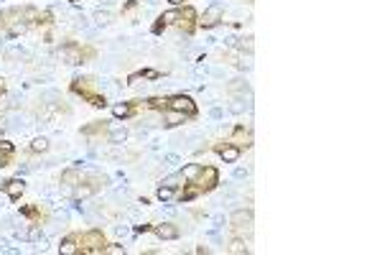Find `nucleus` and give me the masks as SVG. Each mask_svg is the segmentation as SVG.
Listing matches in <instances>:
<instances>
[{
  "label": "nucleus",
  "mask_w": 382,
  "mask_h": 255,
  "mask_svg": "<svg viewBox=\"0 0 382 255\" xmlns=\"http://www.w3.org/2000/svg\"><path fill=\"white\" fill-rule=\"evenodd\" d=\"M77 245H79V253L84 255H100L105 253V235H102V230H87L82 232V235H77Z\"/></svg>",
  "instance_id": "nucleus-1"
},
{
  "label": "nucleus",
  "mask_w": 382,
  "mask_h": 255,
  "mask_svg": "<svg viewBox=\"0 0 382 255\" xmlns=\"http://www.w3.org/2000/svg\"><path fill=\"white\" fill-rule=\"evenodd\" d=\"M168 110L184 113L186 118H196V113H199L196 102H194L189 95H173V97H168Z\"/></svg>",
  "instance_id": "nucleus-2"
},
{
  "label": "nucleus",
  "mask_w": 382,
  "mask_h": 255,
  "mask_svg": "<svg viewBox=\"0 0 382 255\" xmlns=\"http://www.w3.org/2000/svg\"><path fill=\"white\" fill-rule=\"evenodd\" d=\"M194 184L201 189V194H207V191L217 189V184H219V171H217L214 166H201V171H199V176H196Z\"/></svg>",
  "instance_id": "nucleus-3"
},
{
  "label": "nucleus",
  "mask_w": 382,
  "mask_h": 255,
  "mask_svg": "<svg viewBox=\"0 0 382 255\" xmlns=\"http://www.w3.org/2000/svg\"><path fill=\"white\" fill-rule=\"evenodd\" d=\"M196 20H199V13L191 5H181V8H178V20H176L178 31H184V33L191 36L196 31Z\"/></svg>",
  "instance_id": "nucleus-4"
},
{
  "label": "nucleus",
  "mask_w": 382,
  "mask_h": 255,
  "mask_svg": "<svg viewBox=\"0 0 382 255\" xmlns=\"http://www.w3.org/2000/svg\"><path fill=\"white\" fill-rule=\"evenodd\" d=\"M232 222V230L237 232H253V209H237L235 215L230 217Z\"/></svg>",
  "instance_id": "nucleus-5"
},
{
  "label": "nucleus",
  "mask_w": 382,
  "mask_h": 255,
  "mask_svg": "<svg viewBox=\"0 0 382 255\" xmlns=\"http://www.w3.org/2000/svg\"><path fill=\"white\" fill-rule=\"evenodd\" d=\"M227 143L240 148V151H242V148H250L253 145V130H250V128H245V125H237L232 130V135L227 138Z\"/></svg>",
  "instance_id": "nucleus-6"
},
{
  "label": "nucleus",
  "mask_w": 382,
  "mask_h": 255,
  "mask_svg": "<svg viewBox=\"0 0 382 255\" xmlns=\"http://www.w3.org/2000/svg\"><path fill=\"white\" fill-rule=\"evenodd\" d=\"M72 92L74 95H82V100H87L89 95H95L97 92V82L92 77H77L72 82Z\"/></svg>",
  "instance_id": "nucleus-7"
},
{
  "label": "nucleus",
  "mask_w": 382,
  "mask_h": 255,
  "mask_svg": "<svg viewBox=\"0 0 382 255\" xmlns=\"http://www.w3.org/2000/svg\"><path fill=\"white\" fill-rule=\"evenodd\" d=\"M59 59L64 61V64H82L84 59H82V46L79 44H74V41H69V44H64L61 46V51H59Z\"/></svg>",
  "instance_id": "nucleus-8"
},
{
  "label": "nucleus",
  "mask_w": 382,
  "mask_h": 255,
  "mask_svg": "<svg viewBox=\"0 0 382 255\" xmlns=\"http://www.w3.org/2000/svg\"><path fill=\"white\" fill-rule=\"evenodd\" d=\"M219 20H222V8H219V5H209V8L204 10V15H201L196 23H199L201 28H214Z\"/></svg>",
  "instance_id": "nucleus-9"
},
{
  "label": "nucleus",
  "mask_w": 382,
  "mask_h": 255,
  "mask_svg": "<svg viewBox=\"0 0 382 255\" xmlns=\"http://www.w3.org/2000/svg\"><path fill=\"white\" fill-rule=\"evenodd\" d=\"M214 151L222 156V161H224V163H237V158H240V153H242L240 148L230 145L227 140H224V143H217V145H214Z\"/></svg>",
  "instance_id": "nucleus-10"
},
{
  "label": "nucleus",
  "mask_w": 382,
  "mask_h": 255,
  "mask_svg": "<svg viewBox=\"0 0 382 255\" xmlns=\"http://www.w3.org/2000/svg\"><path fill=\"white\" fill-rule=\"evenodd\" d=\"M3 189H5V194H8L13 202H18L20 197H23V191H26V181H23V179H10V181L3 184Z\"/></svg>",
  "instance_id": "nucleus-11"
},
{
  "label": "nucleus",
  "mask_w": 382,
  "mask_h": 255,
  "mask_svg": "<svg viewBox=\"0 0 382 255\" xmlns=\"http://www.w3.org/2000/svg\"><path fill=\"white\" fill-rule=\"evenodd\" d=\"M155 235H158L161 240H176L178 235H181V232H178V227L176 225H171V222H163V225H153L150 227Z\"/></svg>",
  "instance_id": "nucleus-12"
},
{
  "label": "nucleus",
  "mask_w": 382,
  "mask_h": 255,
  "mask_svg": "<svg viewBox=\"0 0 382 255\" xmlns=\"http://www.w3.org/2000/svg\"><path fill=\"white\" fill-rule=\"evenodd\" d=\"M138 105H140V100H132V102H120V105H115L112 108V115H115L118 120L123 118H130V115H135V110H138Z\"/></svg>",
  "instance_id": "nucleus-13"
},
{
  "label": "nucleus",
  "mask_w": 382,
  "mask_h": 255,
  "mask_svg": "<svg viewBox=\"0 0 382 255\" xmlns=\"http://www.w3.org/2000/svg\"><path fill=\"white\" fill-rule=\"evenodd\" d=\"M199 194H201V189H199V186H196L194 181H186V184H184V189L178 191L176 197H178V202L184 204V202H191V199H196Z\"/></svg>",
  "instance_id": "nucleus-14"
},
{
  "label": "nucleus",
  "mask_w": 382,
  "mask_h": 255,
  "mask_svg": "<svg viewBox=\"0 0 382 255\" xmlns=\"http://www.w3.org/2000/svg\"><path fill=\"white\" fill-rule=\"evenodd\" d=\"M97 189H100V179H92V181H87V184H82V181H79V186H77V191H74V197H77V199L92 197Z\"/></svg>",
  "instance_id": "nucleus-15"
},
{
  "label": "nucleus",
  "mask_w": 382,
  "mask_h": 255,
  "mask_svg": "<svg viewBox=\"0 0 382 255\" xmlns=\"http://www.w3.org/2000/svg\"><path fill=\"white\" fill-rule=\"evenodd\" d=\"M59 253H64V255H74V253H79V245H77V238H72V235H66V238L61 240V245H59Z\"/></svg>",
  "instance_id": "nucleus-16"
},
{
  "label": "nucleus",
  "mask_w": 382,
  "mask_h": 255,
  "mask_svg": "<svg viewBox=\"0 0 382 255\" xmlns=\"http://www.w3.org/2000/svg\"><path fill=\"white\" fill-rule=\"evenodd\" d=\"M227 253H232V255H247V253H250V245H247L242 238H235V240L227 245Z\"/></svg>",
  "instance_id": "nucleus-17"
},
{
  "label": "nucleus",
  "mask_w": 382,
  "mask_h": 255,
  "mask_svg": "<svg viewBox=\"0 0 382 255\" xmlns=\"http://www.w3.org/2000/svg\"><path fill=\"white\" fill-rule=\"evenodd\" d=\"M138 79H161V72H155V69H143V72H135V74H130V77H127V84H135Z\"/></svg>",
  "instance_id": "nucleus-18"
},
{
  "label": "nucleus",
  "mask_w": 382,
  "mask_h": 255,
  "mask_svg": "<svg viewBox=\"0 0 382 255\" xmlns=\"http://www.w3.org/2000/svg\"><path fill=\"white\" fill-rule=\"evenodd\" d=\"M20 215H23V217H28L33 225H38V222L43 220V212H41L38 207H23V209H20Z\"/></svg>",
  "instance_id": "nucleus-19"
},
{
  "label": "nucleus",
  "mask_w": 382,
  "mask_h": 255,
  "mask_svg": "<svg viewBox=\"0 0 382 255\" xmlns=\"http://www.w3.org/2000/svg\"><path fill=\"white\" fill-rule=\"evenodd\" d=\"M79 181H82V176H79L77 168H69V171L61 174V184H66V186H77Z\"/></svg>",
  "instance_id": "nucleus-20"
},
{
  "label": "nucleus",
  "mask_w": 382,
  "mask_h": 255,
  "mask_svg": "<svg viewBox=\"0 0 382 255\" xmlns=\"http://www.w3.org/2000/svg\"><path fill=\"white\" fill-rule=\"evenodd\" d=\"M163 120H166L168 128H173V125H181V123L186 120V115H184V113H176V110H166V118H163Z\"/></svg>",
  "instance_id": "nucleus-21"
},
{
  "label": "nucleus",
  "mask_w": 382,
  "mask_h": 255,
  "mask_svg": "<svg viewBox=\"0 0 382 255\" xmlns=\"http://www.w3.org/2000/svg\"><path fill=\"white\" fill-rule=\"evenodd\" d=\"M82 133H84V135H105V133H107V125H105V123H92V125L82 128Z\"/></svg>",
  "instance_id": "nucleus-22"
},
{
  "label": "nucleus",
  "mask_w": 382,
  "mask_h": 255,
  "mask_svg": "<svg viewBox=\"0 0 382 255\" xmlns=\"http://www.w3.org/2000/svg\"><path fill=\"white\" fill-rule=\"evenodd\" d=\"M145 105L150 110H168V97H150L145 100Z\"/></svg>",
  "instance_id": "nucleus-23"
},
{
  "label": "nucleus",
  "mask_w": 382,
  "mask_h": 255,
  "mask_svg": "<svg viewBox=\"0 0 382 255\" xmlns=\"http://www.w3.org/2000/svg\"><path fill=\"white\" fill-rule=\"evenodd\" d=\"M51 10H43V13H38L36 15V20H33V26H38V28H49L51 26Z\"/></svg>",
  "instance_id": "nucleus-24"
},
{
  "label": "nucleus",
  "mask_w": 382,
  "mask_h": 255,
  "mask_svg": "<svg viewBox=\"0 0 382 255\" xmlns=\"http://www.w3.org/2000/svg\"><path fill=\"white\" fill-rule=\"evenodd\" d=\"M199 171H201V163H189L181 174H184V179H186V181H196Z\"/></svg>",
  "instance_id": "nucleus-25"
},
{
  "label": "nucleus",
  "mask_w": 382,
  "mask_h": 255,
  "mask_svg": "<svg viewBox=\"0 0 382 255\" xmlns=\"http://www.w3.org/2000/svg\"><path fill=\"white\" fill-rule=\"evenodd\" d=\"M43 151H49V140L46 138H36L31 143V153H43Z\"/></svg>",
  "instance_id": "nucleus-26"
},
{
  "label": "nucleus",
  "mask_w": 382,
  "mask_h": 255,
  "mask_svg": "<svg viewBox=\"0 0 382 255\" xmlns=\"http://www.w3.org/2000/svg\"><path fill=\"white\" fill-rule=\"evenodd\" d=\"M173 197H176V189H173V186H166V184H163V186L158 189V199H161V202H168V199H173Z\"/></svg>",
  "instance_id": "nucleus-27"
},
{
  "label": "nucleus",
  "mask_w": 382,
  "mask_h": 255,
  "mask_svg": "<svg viewBox=\"0 0 382 255\" xmlns=\"http://www.w3.org/2000/svg\"><path fill=\"white\" fill-rule=\"evenodd\" d=\"M161 20H163L166 26H176V20H178V10H176V8H173V10H166V13L161 15Z\"/></svg>",
  "instance_id": "nucleus-28"
},
{
  "label": "nucleus",
  "mask_w": 382,
  "mask_h": 255,
  "mask_svg": "<svg viewBox=\"0 0 382 255\" xmlns=\"http://www.w3.org/2000/svg\"><path fill=\"white\" fill-rule=\"evenodd\" d=\"M181 184H186V179H184V174H181V171L166 179V186H173V189H176V186H181Z\"/></svg>",
  "instance_id": "nucleus-29"
},
{
  "label": "nucleus",
  "mask_w": 382,
  "mask_h": 255,
  "mask_svg": "<svg viewBox=\"0 0 382 255\" xmlns=\"http://www.w3.org/2000/svg\"><path fill=\"white\" fill-rule=\"evenodd\" d=\"M13 151H15V145H13L10 140H0V153H5V156H13Z\"/></svg>",
  "instance_id": "nucleus-30"
},
{
  "label": "nucleus",
  "mask_w": 382,
  "mask_h": 255,
  "mask_svg": "<svg viewBox=\"0 0 382 255\" xmlns=\"http://www.w3.org/2000/svg\"><path fill=\"white\" fill-rule=\"evenodd\" d=\"M105 253L107 255H125V248L123 245H105Z\"/></svg>",
  "instance_id": "nucleus-31"
},
{
  "label": "nucleus",
  "mask_w": 382,
  "mask_h": 255,
  "mask_svg": "<svg viewBox=\"0 0 382 255\" xmlns=\"http://www.w3.org/2000/svg\"><path fill=\"white\" fill-rule=\"evenodd\" d=\"M150 31H153L155 36H158V33H163V31H166V23H163V20L158 18V20H155V23H153V28H150Z\"/></svg>",
  "instance_id": "nucleus-32"
},
{
  "label": "nucleus",
  "mask_w": 382,
  "mask_h": 255,
  "mask_svg": "<svg viewBox=\"0 0 382 255\" xmlns=\"http://www.w3.org/2000/svg\"><path fill=\"white\" fill-rule=\"evenodd\" d=\"M138 8V0H127V3L123 5V13H130V10H135Z\"/></svg>",
  "instance_id": "nucleus-33"
},
{
  "label": "nucleus",
  "mask_w": 382,
  "mask_h": 255,
  "mask_svg": "<svg viewBox=\"0 0 382 255\" xmlns=\"http://www.w3.org/2000/svg\"><path fill=\"white\" fill-rule=\"evenodd\" d=\"M10 163V156H5V153H0V168H5Z\"/></svg>",
  "instance_id": "nucleus-34"
},
{
  "label": "nucleus",
  "mask_w": 382,
  "mask_h": 255,
  "mask_svg": "<svg viewBox=\"0 0 382 255\" xmlns=\"http://www.w3.org/2000/svg\"><path fill=\"white\" fill-rule=\"evenodd\" d=\"M150 227H153V225H138V227H135V232H148Z\"/></svg>",
  "instance_id": "nucleus-35"
},
{
  "label": "nucleus",
  "mask_w": 382,
  "mask_h": 255,
  "mask_svg": "<svg viewBox=\"0 0 382 255\" xmlns=\"http://www.w3.org/2000/svg\"><path fill=\"white\" fill-rule=\"evenodd\" d=\"M0 95H5V79L0 77Z\"/></svg>",
  "instance_id": "nucleus-36"
},
{
  "label": "nucleus",
  "mask_w": 382,
  "mask_h": 255,
  "mask_svg": "<svg viewBox=\"0 0 382 255\" xmlns=\"http://www.w3.org/2000/svg\"><path fill=\"white\" fill-rule=\"evenodd\" d=\"M168 3H171V5H176V8H178V5H184V0H168Z\"/></svg>",
  "instance_id": "nucleus-37"
},
{
  "label": "nucleus",
  "mask_w": 382,
  "mask_h": 255,
  "mask_svg": "<svg viewBox=\"0 0 382 255\" xmlns=\"http://www.w3.org/2000/svg\"><path fill=\"white\" fill-rule=\"evenodd\" d=\"M3 110H5V105H3V102H0V113H3Z\"/></svg>",
  "instance_id": "nucleus-38"
},
{
  "label": "nucleus",
  "mask_w": 382,
  "mask_h": 255,
  "mask_svg": "<svg viewBox=\"0 0 382 255\" xmlns=\"http://www.w3.org/2000/svg\"><path fill=\"white\" fill-rule=\"evenodd\" d=\"M245 3H253V0H245Z\"/></svg>",
  "instance_id": "nucleus-39"
}]
</instances>
